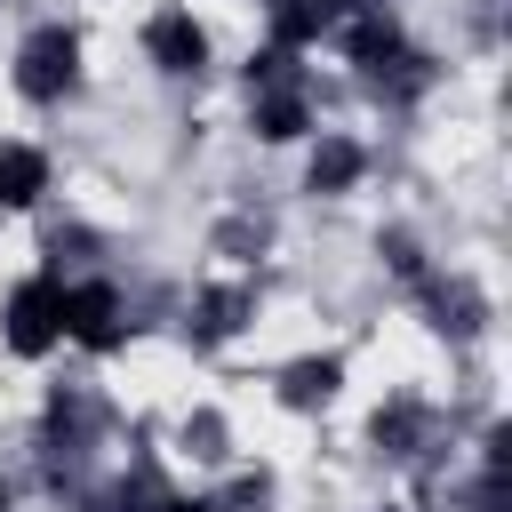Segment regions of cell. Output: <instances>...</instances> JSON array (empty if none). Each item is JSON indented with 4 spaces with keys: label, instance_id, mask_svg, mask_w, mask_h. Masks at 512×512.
I'll list each match as a JSON object with an SVG mask.
<instances>
[{
    "label": "cell",
    "instance_id": "1",
    "mask_svg": "<svg viewBox=\"0 0 512 512\" xmlns=\"http://www.w3.org/2000/svg\"><path fill=\"white\" fill-rule=\"evenodd\" d=\"M72 80H80V32L72 24H40L16 48V88L32 104H56V96H72Z\"/></svg>",
    "mask_w": 512,
    "mask_h": 512
},
{
    "label": "cell",
    "instance_id": "2",
    "mask_svg": "<svg viewBox=\"0 0 512 512\" xmlns=\"http://www.w3.org/2000/svg\"><path fill=\"white\" fill-rule=\"evenodd\" d=\"M0 336H8V352H24V360H40L56 336H64V288L40 272V280H16L8 288V312H0Z\"/></svg>",
    "mask_w": 512,
    "mask_h": 512
},
{
    "label": "cell",
    "instance_id": "3",
    "mask_svg": "<svg viewBox=\"0 0 512 512\" xmlns=\"http://www.w3.org/2000/svg\"><path fill=\"white\" fill-rule=\"evenodd\" d=\"M64 336L88 344V352H112V344H120V296H112L104 280L64 288Z\"/></svg>",
    "mask_w": 512,
    "mask_h": 512
},
{
    "label": "cell",
    "instance_id": "4",
    "mask_svg": "<svg viewBox=\"0 0 512 512\" xmlns=\"http://www.w3.org/2000/svg\"><path fill=\"white\" fill-rule=\"evenodd\" d=\"M144 48H152L160 72H200V64H208V32H200L184 8H160V16L144 24Z\"/></svg>",
    "mask_w": 512,
    "mask_h": 512
},
{
    "label": "cell",
    "instance_id": "5",
    "mask_svg": "<svg viewBox=\"0 0 512 512\" xmlns=\"http://www.w3.org/2000/svg\"><path fill=\"white\" fill-rule=\"evenodd\" d=\"M48 192V160L32 144H0V208H32Z\"/></svg>",
    "mask_w": 512,
    "mask_h": 512
},
{
    "label": "cell",
    "instance_id": "6",
    "mask_svg": "<svg viewBox=\"0 0 512 512\" xmlns=\"http://www.w3.org/2000/svg\"><path fill=\"white\" fill-rule=\"evenodd\" d=\"M256 136H272V144L304 136V96H296L288 80H264V88H256Z\"/></svg>",
    "mask_w": 512,
    "mask_h": 512
},
{
    "label": "cell",
    "instance_id": "7",
    "mask_svg": "<svg viewBox=\"0 0 512 512\" xmlns=\"http://www.w3.org/2000/svg\"><path fill=\"white\" fill-rule=\"evenodd\" d=\"M344 40H352V64H360V72H376V80H384L392 64H408L400 32H392V24H376V16H360V24L344 32Z\"/></svg>",
    "mask_w": 512,
    "mask_h": 512
},
{
    "label": "cell",
    "instance_id": "8",
    "mask_svg": "<svg viewBox=\"0 0 512 512\" xmlns=\"http://www.w3.org/2000/svg\"><path fill=\"white\" fill-rule=\"evenodd\" d=\"M328 24H336V0H280V8H272V40H280V48L320 40Z\"/></svg>",
    "mask_w": 512,
    "mask_h": 512
},
{
    "label": "cell",
    "instance_id": "9",
    "mask_svg": "<svg viewBox=\"0 0 512 512\" xmlns=\"http://www.w3.org/2000/svg\"><path fill=\"white\" fill-rule=\"evenodd\" d=\"M360 176V144H344V136H328L320 152H312V192H344Z\"/></svg>",
    "mask_w": 512,
    "mask_h": 512
},
{
    "label": "cell",
    "instance_id": "10",
    "mask_svg": "<svg viewBox=\"0 0 512 512\" xmlns=\"http://www.w3.org/2000/svg\"><path fill=\"white\" fill-rule=\"evenodd\" d=\"M336 376H344L336 360H296V368H288V408H312V400H328V392H336Z\"/></svg>",
    "mask_w": 512,
    "mask_h": 512
},
{
    "label": "cell",
    "instance_id": "11",
    "mask_svg": "<svg viewBox=\"0 0 512 512\" xmlns=\"http://www.w3.org/2000/svg\"><path fill=\"white\" fill-rule=\"evenodd\" d=\"M232 328H240V296H232V288H216V296L200 304V336H232Z\"/></svg>",
    "mask_w": 512,
    "mask_h": 512
},
{
    "label": "cell",
    "instance_id": "12",
    "mask_svg": "<svg viewBox=\"0 0 512 512\" xmlns=\"http://www.w3.org/2000/svg\"><path fill=\"white\" fill-rule=\"evenodd\" d=\"M152 512H208V504H192V496H168V504H152Z\"/></svg>",
    "mask_w": 512,
    "mask_h": 512
},
{
    "label": "cell",
    "instance_id": "13",
    "mask_svg": "<svg viewBox=\"0 0 512 512\" xmlns=\"http://www.w3.org/2000/svg\"><path fill=\"white\" fill-rule=\"evenodd\" d=\"M0 512H8V504H0Z\"/></svg>",
    "mask_w": 512,
    "mask_h": 512
}]
</instances>
